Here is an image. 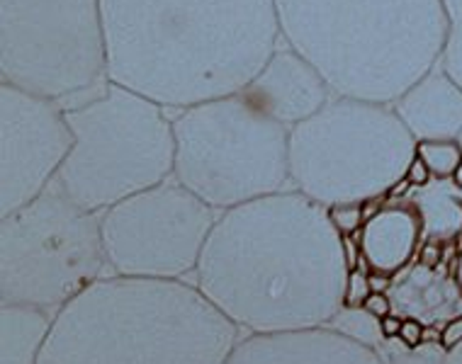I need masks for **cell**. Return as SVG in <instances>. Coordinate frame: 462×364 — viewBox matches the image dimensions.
<instances>
[{
    "label": "cell",
    "instance_id": "obj_22",
    "mask_svg": "<svg viewBox=\"0 0 462 364\" xmlns=\"http://www.w3.org/2000/svg\"><path fill=\"white\" fill-rule=\"evenodd\" d=\"M384 364H446V350L440 345L404 348L399 341H384L377 350Z\"/></svg>",
    "mask_w": 462,
    "mask_h": 364
},
{
    "label": "cell",
    "instance_id": "obj_27",
    "mask_svg": "<svg viewBox=\"0 0 462 364\" xmlns=\"http://www.w3.org/2000/svg\"><path fill=\"white\" fill-rule=\"evenodd\" d=\"M363 309L373 314L374 318H384L394 314V301H392L390 292H373L363 304Z\"/></svg>",
    "mask_w": 462,
    "mask_h": 364
},
{
    "label": "cell",
    "instance_id": "obj_20",
    "mask_svg": "<svg viewBox=\"0 0 462 364\" xmlns=\"http://www.w3.org/2000/svg\"><path fill=\"white\" fill-rule=\"evenodd\" d=\"M416 156L429 166L436 180H453L462 166V146L457 139L416 141Z\"/></svg>",
    "mask_w": 462,
    "mask_h": 364
},
{
    "label": "cell",
    "instance_id": "obj_33",
    "mask_svg": "<svg viewBox=\"0 0 462 364\" xmlns=\"http://www.w3.org/2000/svg\"><path fill=\"white\" fill-rule=\"evenodd\" d=\"M457 141H460V146H462V132H460V136H457Z\"/></svg>",
    "mask_w": 462,
    "mask_h": 364
},
{
    "label": "cell",
    "instance_id": "obj_23",
    "mask_svg": "<svg viewBox=\"0 0 462 364\" xmlns=\"http://www.w3.org/2000/svg\"><path fill=\"white\" fill-rule=\"evenodd\" d=\"M328 222L341 238H356L365 226V202H341L327 206Z\"/></svg>",
    "mask_w": 462,
    "mask_h": 364
},
{
    "label": "cell",
    "instance_id": "obj_30",
    "mask_svg": "<svg viewBox=\"0 0 462 364\" xmlns=\"http://www.w3.org/2000/svg\"><path fill=\"white\" fill-rule=\"evenodd\" d=\"M450 272H453V282L457 287V292L462 294V243L457 246V253H455L453 262H450Z\"/></svg>",
    "mask_w": 462,
    "mask_h": 364
},
{
    "label": "cell",
    "instance_id": "obj_5",
    "mask_svg": "<svg viewBox=\"0 0 462 364\" xmlns=\"http://www.w3.org/2000/svg\"><path fill=\"white\" fill-rule=\"evenodd\" d=\"M64 112L76 141L54 185L83 209L103 214L173 177V117L156 100L107 80Z\"/></svg>",
    "mask_w": 462,
    "mask_h": 364
},
{
    "label": "cell",
    "instance_id": "obj_12",
    "mask_svg": "<svg viewBox=\"0 0 462 364\" xmlns=\"http://www.w3.org/2000/svg\"><path fill=\"white\" fill-rule=\"evenodd\" d=\"M241 97L292 132L314 117L334 97V90L300 51L280 41L268 64L241 90Z\"/></svg>",
    "mask_w": 462,
    "mask_h": 364
},
{
    "label": "cell",
    "instance_id": "obj_18",
    "mask_svg": "<svg viewBox=\"0 0 462 364\" xmlns=\"http://www.w3.org/2000/svg\"><path fill=\"white\" fill-rule=\"evenodd\" d=\"M423 222V243L443 248L462 243V190L453 180H433L409 192Z\"/></svg>",
    "mask_w": 462,
    "mask_h": 364
},
{
    "label": "cell",
    "instance_id": "obj_32",
    "mask_svg": "<svg viewBox=\"0 0 462 364\" xmlns=\"http://www.w3.org/2000/svg\"><path fill=\"white\" fill-rule=\"evenodd\" d=\"M453 182H455V185H457V187H460V190H462V166H460V170H457V173H455Z\"/></svg>",
    "mask_w": 462,
    "mask_h": 364
},
{
    "label": "cell",
    "instance_id": "obj_16",
    "mask_svg": "<svg viewBox=\"0 0 462 364\" xmlns=\"http://www.w3.org/2000/svg\"><path fill=\"white\" fill-rule=\"evenodd\" d=\"M394 309L404 316L421 318L426 325L446 323L462 314V294L453 282V272L429 269L414 262L402 272V279L390 289Z\"/></svg>",
    "mask_w": 462,
    "mask_h": 364
},
{
    "label": "cell",
    "instance_id": "obj_7",
    "mask_svg": "<svg viewBox=\"0 0 462 364\" xmlns=\"http://www.w3.org/2000/svg\"><path fill=\"white\" fill-rule=\"evenodd\" d=\"M176 177L217 212L290 190V129L241 93L178 110Z\"/></svg>",
    "mask_w": 462,
    "mask_h": 364
},
{
    "label": "cell",
    "instance_id": "obj_25",
    "mask_svg": "<svg viewBox=\"0 0 462 364\" xmlns=\"http://www.w3.org/2000/svg\"><path fill=\"white\" fill-rule=\"evenodd\" d=\"M423 332H426V323H423L421 318L404 316V321H402V332H399V342H402L404 348L411 350L421 348Z\"/></svg>",
    "mask_w": 462,
    "mask_h": 364
},
{
    "label": "cell",
    "instance_id": "obj_6",
    "mask_svg": "<svg viewBox=\"0 0 462 364\" xmlns=\"http://www.w3.org/2000/svg\"><path fill=\"white\" fill-rule=\"evenodd\" d=\"M414 156L392 105L334 96L290 132V182L324 206L390 197Z\"/></svg>",
    "mask_w": 462,
    "mask_h": 364
},
{
    "label": "cell",
    "instance_id": "obj_19",
    "mask_svg": "<svg viewBox=\"0 0 462 364\" xmlns=\"http://www.w3.org/2000/svg\"><path fill=\"white\" fill-rule=\"evenodd\" d=\"M328 328H334L336 332H341V335L365 345V348L380 350L384 342L383 331H380V318L367 314L363 306H341V311L331 318Z\"/></svg>",
    "mask_w": 462,
    "mask_h": 364
},
{
    "label": "cell",
    "instance_id": "obj_31",
    "mask_svg": "<svg viewBox=\"0 0 462 364\" xmlns=\"http://www.w3.org/2000/svg\"><path fill=\"white\" fill-rule=\"evenodd\" d=\"M446 364H462V342L457 348L448 350L446 352Z\"/></svg>",
    "mask_w": 462,
    "mask_h": 364
},
{
    "label": "cell",
    "instance_id": "obj_9",
    "mask_svg": "<svg viewBox=\"0 0 462 364\" xmlns=\"http://www.w3.org/2000/svg\"><path fill=\"white\" fill-rule=\"evenodd\" d=\"M100 0H0V83L64 103L107 86Z\"/></svg>",
    "mask_w": 462,
    "mask_h": 364
},
{
    "label": "cell",
    "instance_id": "obj_21",
    "mask_svg": "<svg viewBox=\"0 0 462 364\" xmlns=\"http://www.w3.org/2000/svg\"><path fill=\"white\" fill-rule=\"evenodd\" d=\"M448 15V40L440 66L462 86V0H443Z\"/></svg>",
    "mask_w": 462,
    "mask_h": 364
},
{
    "label": "cell",
    "instance_id": "obj_14",
    "mask_svg": "<svg viewBox=\"0 0 462 364\" xmlns=\"http://www.w3.org/2000/svg\"><path fill=\"white\" fill-rule=\"evenodd\" d=\"M356 243L360 253L356 268L399 278L414 265L423 246L421 214L409 197H387L383 209L367 219Z\"/></svg>",
    "mask_w": 462,
    "mask_h": 364
},
{
    "label": "cell",
    "instance_id": "obj_11",
    "mask_svg": "<svg viewBox=\"0 0 462 364\" xmlns=\"http://www.w3.org/2000/svg\"><path fill=\"white\" fill-rule=\"evenodd\" d=\"M73 141L61 105L0 86V216L54 185Z\"/></svg>",
    "mask_w": 462,
    "mask_h": 364
},
{
    "label": "cell",
    "instance_id": "obj_8",
    "mask_svg": "<svg viewBox=\"0 0 462 364\" xmlns=\"http://www.w3.org/2000/svg\"><path fill=\"white\" fill-rule=\"evenodd\" d=\"M110 275L100 214L56 185L0 222V304L59 314Z\"/></svg>",
    "mask_w": 462,
    "mask_h": 364
},
{
    "label": "cell",
    "instance_id": "obj_4",
    "mask_svg": "<svg viewBox=\"0 0 462 364\" xmlns=\"http://www.w3.org/2000/svg\"><path fill=\"white\" fill-rule=\"evenodd\" d=\"M275 13L282 41L341 97L397 103L446 51L443 0H275Z\"/></svg>",
    "mask_w": 462,
    "mask_h": 364
},
{
    "label": "cell",
    "instance_id": "obj_28",
    "mask_svg": "<svg viewBox=\"0 0 462 364\" xmlns=\"http://www.w3.org/2000/svg\"><path fill=\"white\" fill-rule=\"evenodd\" d=\"M462 342V314L460 316L450 318V321H446L443 323V328H440V348L446 350H453L457 348Z\"/></svg>",
    "mask_w": 462,
    "mask_h": 364
},
{
    "label": "cell",
    "instance_id": "obj_24",
    "mask_svg": "<svg viewBox=\"0 0 462 364\" xmlns=\"http://www.w3.org/2000/svg\"><path fill=\"white\" fill-rule=\"evenodd\" d=\"M373 294L370 287V272L365 269H351L346 279V294H343V306H363L365 299Z\"/></svg>",
    "mask_w": 462,
    "mask_h": 364
},
{
    "label": "cell",
    "instance_id": "obj_15",
    "mask_svg": "<svg viewBox=\"0 0 462 364\" xmlns=\"http://www.w3.org/2000/svg\"><path fill=\"white\" fill-rule=\"evenodd\" d=\"M392 107L416 141L457 139L462 132V86L440 64L416 80Z\"/></svg>",
    "mask_w": 462,
    "mask_h": 364
},
{
    "label": "cell",
    "instance_id": "obj_17",
    "mask_svg": "<svg viewBox=\"0 0 462 364\" xmlns=\"http://www.w3.org/2000/svg\"><path fill=\"white\" fill-rule=\"evenodd\" d=\"M54 316L30 304H0V364H40Z\"/></svg>",
    "mask_w": 462,
    "mask_h": 364
},
{
    "label": "cell",
    "instance_id": "obj_1",
    "mask_svg": "<svg viewBox=\"0 0 462 364\" xmlns=\"http://www.w3.org/2000/svg\"><path fill=\"white\" fill-rule=\"evenodd\" d=\"M348 272L327 206L282 190L219 214L192 285L244 335H273L327 328Z\"/></svg>",
    "mask_w": 462,
    "mask_h": 364
},
{
    "label": "cell",
    "instance_id": "obj_3",
    "mask_svg": "<svg viewBox=\"0 0 462 364\" xmlns=\"http://www.w3.org/2000/svg\"><path fill=\"white\" fill-rule=\"evenodd\" d=\"M241 338L192 282L107 275L56 314L40 364H226Z\"/></svg>",
    "mask_w": 462,
    "mask_h": 364
},
{
    "label": "cell",
    "instance_id": "obj_10",
    "mask_svg": "<svg viewBox=\"0 0 462 364\" xmlns=\"http://www.w3.org/2000/svg\"><path fill=\"white\" fill-rule=\"evenodd\" d=\"M219 214L176 177L110 206L100 214L110 275L188 282Z\"/></svg>",
    "mask_w": 462,
    "mask_h": 364
},
{
    "label": "cell",
    "instance_id": "obj_2",
    "mask_svg": "<svg viewBox=\"0 0 462 364\" xmlns=\"http://www.w3.org/2000/svg\"><path fill=\"white\" fill-rule=\"evenodd\" d=\"M107 78L185 110L236 96L282 41L275 0H100Z\"/></svg>",
    "mask_w": 462,
    "mask_h": 364
},
{
    "label": "cell",
    "instance_id": "obj_13",
    "mask_svg": "<svg viewBox=\"0 0 462 364\" xmlns=\"http://www.w3.org/2000/svg\"><path fill=\"white\" fill-rule=\"evenodd\" d=\"M226 364H384L380 352L334 328L244 335Z\"/></svg>",
    "mask_w": 462,
    "mask_h": 364
},
{
    "label": "cell",
    "instance_id": "obj_29",
    "mask_svg": "<svg viewBox=\"0 0 462 364\" xmlns=\"http://www.w3.org/2000/svg\"><path fill=\"white\" fill-rule=\"evenodd\" d=\"M402 321H404V316H399V314H390V316L380 318V331H383L384 341H399Z\"/></svg>",
    "mask_w": 462,
    "mask_h": 364
},
{
    "label": "cell",
    "instance_id": "obj_26",
    "mask_svg": "<svg viewBox=\"0 0 462 364\" xmlns=\"http://www.w3.org/2000/svg\"><path fill=\"white\" fill-rule=\"evenodd\" d=\"M404 180H407L409 185L414 187V190H421V187L430 185V182L436 180V177H433V173L429 170V166H426V163H423L419 156H414V159H411V163H409Z\"/></svg>",
    "mask_w": 462,
    "mask_h": 364
}]
</instances>
